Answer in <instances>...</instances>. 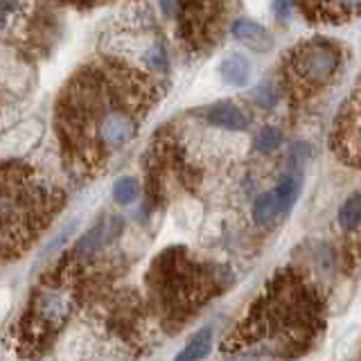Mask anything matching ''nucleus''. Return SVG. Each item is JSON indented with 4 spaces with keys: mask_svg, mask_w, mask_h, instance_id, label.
I'll return each instance as SVG.
<instances>
[{
    "mask_svg": "<svg viewBox=\"0 0 361 361\" xmlns=\"http://www.w3.org/2000/svg\"><path fill=\"white\" fill-rule=\"evenodd\" d=\"M310 158V145H305V142H296L291 147V161L293 163H305Z\"/></svg>",
    "mask_w": 361,
    "mask_h": 361,
    "instance_id": "16",
    "label": "nucleus"
},
{
    "mask_svg": "<svg viewBox=\"0 0 361 361\" xmlns=\"http://www.w3.org/2000/svg\"><path fill=\"white\" fill-rule=\"evenodd\" d=\"M255 104H259L262 109H271L278 104V93L271 86H259L255 90Z\"/></svg>",
    "mask_w": 361,
    "mask_h": 361,
    "instance_id": "15",
    "label": "nucleus"
},
{
    "mask_svg": "<svg viewBox=\"0 0 361 361\" xmlns=\"http://www.w3.org/2000/svg\"><path fill=\"white\" fill-rule=\"evenodd\" d=\"M321 14L327 18H350L361 14V0H319Z\"/></svg>",
    "mask_w": 361,
    "mask_h": 361,
    "instance_id": "9",
    "label": "nucleus"
},
{
    "mask_svg": "<svg viewBox=\"0 0 361 361\" xmlns=\"http://www.w3.org/2000/svg\"><path fill=\"white\" fill-rule=\"evenodd\" d=\"M231 32L237 41L248 45V48L255 50V52H269L271 48H274V39H271V34L255 20H248V18L235 20Z\"/></svg>",
    "mask_w": 361,
    "mask_h": 361,
    "instance_id": "3",
    "label": "nucleus"
},
{
    "mask_svg": "<svg viewBox=\"0 0 361 361\" xmlns=\"http://www.w3.org/2000/svg\"><path fill=\"white\" fill-rule=\"evenodd\" d=\"M338 68V52L327 43H310L293 56V73L307 84H321Z\"/></svg>",
    "mask_w": 361,
    "mask_h": 361,
    "instance_id": "1",
    "label": "nucleus"
},
{
    "mask_svg": "<svg viewBox=\"0 0 361 361\" xmlns=\"http://www.w3.org/2000/svg\"><path fill=\"white\" fill-rule=\"evenodd\" d=\"M276 212H280L276 192H262L253 203V221L257 226H264L276 217Z\"/></svg>",
    "mask_w": 361,
    "mask_h": 361,
    "instance_id": "10",
    "label": "nucleus"
},
{
    "mask_svg": "<svg viewBox=\"0 0 361 361\" xmlns=\"http://www.w3.org/2000/svg\"><path fill=\"white\" fill-rule=\"evenodd\" d=\"M39 316L43 321H48L50 325H56L63 321V316L68 314V296H63L61 291H48L43 293L39 300Z\"/></svg>",
    "mask_w": 361,
    "mask_h": 361,
    "instance_id": "6",
    "label": "nucleus"
},
{
    "mask_svg": "<svg viewBox=\"0 0 361 361\" xmlns=\"http://www.w3.org/2000/svg\"><path fill=\"white\" fill-rule=\"evenodd\" d=\"M41 133H43V124L39 120H27V122H23L20 127L7 131L3 135V156L5 158L23 156L37 145Z\"/></svg>",
    "mask_w": 361,
    "mask_h": 361,
    "instance_id": "2",
    "label": "nucleus"
},
{
    "mask_svg": "<svg viewBox=\"0 0 361 361\" xmlns=\"http://www.w3.org/2000/svg\"><path fill=\"white\" fill-rule=\"evenodd\" d=\"M208 122L219 129H231V131H242L248 127V118L244 116L242 109L235 104H217L208 111Z\"/></svg>",
    "mask_w": 361,
    "mask_h": 361,
    "instance_id": "5",
    "label": "nucleus"
},
{
    "mask_svg": "<svg viewBox=\"0 0 361 361\" xmlns=\"http://www.w3.org/2000/svg\"><path fill=\"white\" fill-rule=\"evenodd\" d=\"M280 142H282V133H280V129H276V127H264L262 131L257 133V138H255L257 152H262V154L278 149Z\"/></svg>",
    "mask_w": 361,
    "mask_h": 361,
    "instance_id": "14",
    "label": "nucleus"
},
{
    "mask_svg": "<svg viewBox=\"0 0 361 361\" xmlns=\"http://www.w3.org/2000/svg\"><path fill=\"white\" fill-rule=\"evenodd\" d=\"M298 192H300V176L298 174H285L280 178V183L276 188V197H278V208L280 214H287L293 203L298 199Z\"/></svg>",
    "mask_w": 361,
    "mask_h": 361,
    "instance_id": "8",
    "label": "nucleus"
},
{
    "mask_svg": "<svg viewBox=\"0 0 361 361\" xmlns=\"http://www.w3.org/2000/svg\"><path fill=\"white\" fill-rule=\"evenodd\" d=\"M104 224H97L95 228H90L82 240L77 244V255H90L93 251H97V246L104 242Z\"/></svg>",
    "mask_w": 361,
    "mask_h": 361,
    "instance_id": "13",
    "label": "nucleus"
},
{
    "mask_svg": "<svg viewBox=\"0 0 361 361\" xmlns=\"http://www.w3.org/2000/svg\"><path fill=\"white\" fill-rule=\"evenodd\" d=\"M271 9L280 20H287L289 18V11H291V3L289 0H271Z\"/></svg>",
    "mask_w": 361,
    "mask_h": 361,
    "instance_id": "17",
    "label": "nucleus"
},
{
    "mask_svg": "<svg viewBox=\"0 0 361 361\" xmlns=\"http://www.w3.org/2000/svg\"><path fill=\"white\" fill-rule=\"evenodd\" d=\"M210 345H212V330H210V327H203V330H199L183 345V350H180V353L176 355V359L178 361H197V359H203V357L208 355Z\"/></svg>",
    "mask_w": 361,
    "mask_h": 361,
    "instance_id": "7",
    "label": "nucleus"
},
{
    "mask_svg": "<svg viewBox=\"0 0 361 361\" xmlns=\"http://www.w3.org/2000/svg\"><path fill=\"white\" fill-rule=\"evenodd\" d=\"M161 9H163V14L172 16V11H174V0H161Z\"/></svg>",
    "mask_w": 361,
    "mask_h": 361,
    "instance_id": "18",
    "label": "nucleus"
},
{
    "mask_svg": "<svg viewBox=\"0 0 361 361\" xmlns=\"http://www.w3.org/2000/svg\"><path fill=\"white\" fill-rule=\"evenodd\" d=\"M140 195V188H138V180L131 178V176H124V178H118L116 185H113V199L122 206H129Z\"/></svg>",
    "mask_w": 361,
    "mask_h": 361,
    "instance_id": "12",
    "label": "nucleus"
},
{
    "mask_svg": "<svg viewBox=\"0 0 361 361\" xmlns=\"http://www.w3.org/2000/svg\"><path fill=\"white\" fill-rule=\"evenodd\" d=\"M338 224L345 231H353L361 224V195H353L348 197V201H343L341 210H338Z\"/></svg>",
    "mask_w": 361,
    "mask_h": 361,
    "instance_id": "11",
    "label": "nucleus"
},
{
    "mask_svg": "<svg viewBox=\"0 0 361 361\" xmlns=\"http://www.w3.org/2000/svg\"><path fill=\"white\" fill-rule=\"evenodd\" d=\"M219 77L224 84L233 88H244L251 79V63L242 54H231L219 63Z\"/></svg>",
    "mask_w": 361,
    "mask_h": 361,
    "instance_id": "4",
    "label": "nucleus"
}]
</instances>
